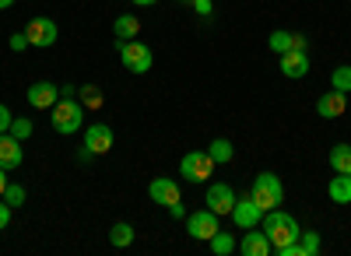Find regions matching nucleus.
<instances>
[{"label":"nucleus","mask_w":351,"mask_h":256,"mask_svg":"<svg viewBox=\"0 0 351 256\" xmlns=\"http://www.w3.org/2000/svg\"><path fill=\"white\" fill-rule=\"evenodd\" d=\"M77 95H81V105L84 109H102V88H95V84H84V88H77Z\"/></svg>","instance_id":"nucleus-24"},{"label":"nucleus","mask_w":351,"mask_h":256,"mask_svg":"<svg viewBox=\"0 0 351 256\" xmlns=\"http://www.w3.org/2000/svg\"><path fill=\"white\" fill-rule=\"evenodd\" d=\"M190 8H193L197 14H204V18H208V14H211V0H193Z\"/></svg>","instance_id":"nucleus-32"},{"label":"nucleus","mask_w":351,"mask_h":256,"mask_svg":"<svg viewBox=\"0 0 351 256\" xmlns=\"http://www.w3.org/2000/svg\"><path fill=\"white\" fill-rule=\"evenodd\" d=\"M281 74L285 77H306L309 74V56H306V49H288V53H281Z\"/></svg>","instance_id":"nucleus-15"},{"label":"nucleus","mask_w":351,"mask_h":256,"mask_svg":"<svg viewBox=\"0 0 351 256\" xmlns=\"http://www.w3.org/2000/svg\"><path fill=\"white\" fill-rule=\"evenodd\" d=\"M180 172H183V179L204 183V179H211V172H215V158L208 151H190L180 162Z\"/></svg>","instance_id":"nucleus-5"},{"label":"nucleus","mask_w":351,"mask_h":256,"mask_svg":"<svg viewBox=\"0 0 351 256\" xmlns=\"http://www.w3.org/2000/svg\"><path fill=\"white\" fill-rule=\"evenodd\" d=\"M344 109H348V95L337 92V88H330L324 99L316 102V116L319 120H337V116H344Z\"/></svg>","instance_id":"nucleus-12"},{"label":"nucleus","mask_w":351,"mask_h":256,"mask_svg":"<svg viewBox=\"0 0 351 256\" xmlns=\"http://www.w3.org/2000/svg\"><path fill=\"white\" fill-rule=\"evenodd\" d=\"M148 196L158 207H172V204H180V186H176L172 179H165V176H158V179H152Z\"/></svg>","instance_id":"nucleus-13"},{"label":"nucleus","mask_w":351,"mask_h":256,"mask_svg":"<svg viewBox=\"0 0 351 256\" xmlns=\"http://www.w3.org/2000/svg\"><path fill=\"white\" fill-rule=\"evenodd\" d=\"M25 162V151H21V140L8 130L0 133V168H18Z\"/></svg>","instance_id":"nucleus-14"},{"label":"nucleus","mask_w":351,"mask_h":256,"mask_svg":"<svg viewBox=\"0 0 351 256\" xmlns=\"http://www.w3.org/2000/svg\"><path fill=\"white\" fill-rule=\"evenodd\" d=\"M4 190H8V168H0V196H4Z\"/></svg>","instance_id":"nucleus-34"},{"label":"nucleus","mask_w":351,"mask_h":256,"mask_svg":"<svg viewBox=\"0 0 351 256\" xmlns=\"http://www.w3.org/2000/svg\"><path fill=\"white\" fill-rule=\"evenodd\" d=\"M11 133H14L18 140H25L28 133H32V120H25V116H14V123H11Z\"/></svg>","instance_id":"nucleus-28"},{"label":"nucleus","mask_w":351,"mask_h":256,"mask_svg":"<svg viewBox=\"0 0 351 256\" xmlns=\"http://www.w3.org/2000/svg\"><path fill=\"white\" fill-rule=\"evenodd\" d=\"M236 190H232L228 183H215L211 190H208V207L221 218V214H232V207H236Z\"/></svg>","instance_id":"nucleus-9"},{"label":"nucleus","mask_w":351,"mask_h":256,"mask_svg":"<svg viewBox=\"0 0 351 256\" xmlns=\"http://www.w3.org/2000/svg\"><path fill=\"white\" fill-rule=\"evenodd\" d=\"M327 196H330L334 204H351V176L337 172V176L327 183Z\"/></svg>","instance_id":"nucleus-17"},{"label":"nucleus","mask_w":351,"mask_h":256,"mask_svg":"<svg viewBox=\"0 0 351 256\" xmlns=\"http://www.w3.org/2000/svg\"><path fill=\"white\" fill-rule=\"evenodd\" d=\"M330 165H334V172L351 176V144H334L330 148Z\"/></svg>","instance_id":"nucleus-20"},{"label":"nucleus","mask_w":351,"mask_h":256,"mask_svg":"<svg viewBox=\"0 0 351 256\" xmlns=\"http://www.w3.org/2000/svg\"><path fill=\"white\" fill-rule=\"evenodd\" d=\"M208 155L215 158V165H228L232 158H236V148H232V140L218 137V140H211V148H208Z\"/></svg>","instance_id":"nucleus-21"},{"label":"nucleus","mask_w":351,"mask_h":256,"mask_svg":"<svg viewBox=\"0 0 351 256\" xmlns=\"http://www.w3.org/2000/svg\"><path fill=\"white\" fill-rule=\"evenodd\" d=\"M232 221L246 232V229H256V225L263 221V211L256 207L253 196H243V201H236V207H232Z\"/></svg>","instance_id":"nucleus-10"},{"label":"nucleus","mask_w":351,"mask_h":256,"mask_svg":"<svg viewBox=\"0 0 351 256\" xmlns=\"http://www.w3.org/2000/svg\"><path fill=\"white\" fill-rule=\"evenodd\" d=\"M84 127V105L74 102V99H60L53 105V130L56 133H77Z\"/></svg>","instance_id":"nucleus-3"},{"label":"nucleus","mask_w":351,"mask_h":256,"mask_svg":"<svg viewBox=\"0 0 351 256\" xmlns=\"http://www.w3.org/2000/svg\"><path fill=\"white\" fill-rule=\"evenodd\" d=\"M271 49L281 56V53H288V49H306V36H299V32H271Z\"/></svg>","instance_id":"nucleus-18"},{"label":"nucleus","mask_w":351,"mask_h":256,"mask_svg":"<svg viewBox=\"0 0 351 256\" xmlns=\"http://www.w3.org/2000/svg\"><path fill=\"white\" fill-rule=\"evenodd\" d=\"M186 232L190 239H200V242H211V235L218 232V214L208 207V211H197L186 218Z\"/></svg>","instance_id":"nucleus-7"},{"label":"nucleus","mask_w":351,"mask_h":256,"mask_svg":"<svg viewBox=\"0 0 351 256\" xmlns=\"http://www.w3.org/2000/svg\"><path fill=\"white\" fill-rule=\"evenodd\" d=\"M263 235L271 239V246H285V242H295L302 235V229L288 211L274 207V211H263Z\"/></svg>","instance_id":"nucleus-1"},{"label":"nucleus","mask_w":351,"mask_h":256,"mask_svg":"<svg viewBox=\"0 0 351 256\" xmlns=\"http://www.w3.org/2000/svg\"><path fill=\"white\" fill-rule=\"evenodd\" d=\"M295 246H299V256H316L319 253V235L316 232H302L295 239Z\"/></svg>","instance_id":"nucleus-25"},{"label":"nucleus","mask_w":351,"mask_h":256,"mask_svg":"<svg viewBox=\"0 0 351 256\" xmlns=\"http://www.w3.org/2000/svg\"><path fill=\"white\" fill-rule=\"evenodd\" d=\"M236 246H239V242L232 239V232H221V229H218V232L211 235V253H215V256H228Z\"/></svg>","instance_id":"nucleus-23"},{"label":"nucleus","mask_w":351,"mask_h":256,"mask_svg":"<svg viewBox=\"0 0 351 256\" xmlns=\"http://www.w3.org/2000/svg\"><path fill=\"white\" fill-rule=\"evenodd\" d=\"M250 196L256 201V207H260V211H274V207H281V204H285V186H281V179H278L274 172H260V176L253 179Z\"/></svg>","instance_id":"nucleus-2"},{"label":"nucleus","mask_w":351,"mask_h":256,"mask_svg":"<svg viewBox=\"0 0 351 256\" xmlns=\"http://www.w3.org/2000/svg\"><path fill=\"white\" fill-rule=\"evenodd\" d=\"M183 4H193V0H183Z\"/></svg>","instance_id":"nucleus-37"},{"label":"nucleus","mask_w":351,"mask_h":256,"mask_svg":"<svg viewBox=\"0 0 351 256\" xmlns=\"http://www.w3.org/2000/svg\"><path fill=\"white\" fill-rule=\"evenodd\" d=\"M116 49H120V60H123V67L130 71V74H148L152 71V64H155V56H152V49L144 46V42H116Z\"/></svg>","instance_id":"nucleus-4"},{"label":"nucleus","mask_w":351,"mask_h":256,"mask_svg":"<svg viewBox=\"0 0 351 256\" xmlns=\"http://www.w3.org/2000/svg\"><path fill=\"white\" fill-rule=\"evenodd\" d=\"M169 214H172V218H183V214H186V207H183V201H180V204H172V207H169Z\"/></svg>","instance_id":"nucleus-33"},{"label":"nucleus","mask_w":351,"mask_h":256,"mask_svg":"<svg viewBox=\"0 0 351 256\" xmlns=\"http://www.w3.org/2000/svg\"><path fill=\"white\" fill-rule=\"evenodd\" d=\"M11 123H14L11 109H8V105H0V133H8V130H11Z\"/></svg>","instance_id":"nucleus-30"},{"label":"nucleus","mask_w":351,"mask_h":256,"mask_svg":"<svg viewBox=\"0 0 351 256\" xmlns=\"http://www.w3.org/2000/svg\"><path fill=\"white\" fill-rule=\"evenodd\" d=\"M25 36H28V42H32V46L46 49V46H53V42H56L60 28H56V21H53V18H32V21H28V28H25Z\"/></svg>","instance_id":"nucleus-6"},{"label":"nucleus","mask_w":351,"mask_h":256,"mask_svg":"<svg viewBox=\"0 0 351 256\" xmlns=\"http://www.w3.org/2000/svg\"><path fill=\"white\" fill-rule=\"evenodd\" d=\"M134 4H141V8H148V4H158V0H134Z\"/></svg>","instance_id":"nucleus-35"},{"label":"nucleus","mask_w":351,"mask_h":256,"mask_svg":"<svg viewBox=\"0 0 351 256\" xmlns=\"http://www.w3.org/2000/svg\"><path fill=\"white\" fill-rule=\"evenodd\" d=\"M137 32H141V21L134 18V14H120L112 21V36L120 39V42H130V39H137Z\"/></svg>","instance_id":"nucleus-19"},{"label":"nucleus","mask_w":351,"mask_h":256,"mask_svg":"<svg viewBox=\"0 0 351 256\" xmlns=\"http://www.w3.org/2000/svg\"><path fill=\"white\" fill-rule=\"evenodd\" d=\"M14 4V0H0V11H4V8H11Z\"/></svg>","instance_id":"nucleus-36"},{"label":"nucleus","mask_w":351,"mask_h":256,"mask_svg":"<svg viewBox=\"0 0 351 256\" xmlns=\"http://www.w3.org/2000/svg\"><path fill=\"white\" fill-rule=\"evenodd\" d=\"M4 201H8L11 207H21V204H25V190H21V186H14V183H8V190H4Z\"/></svg>","instance_id":"nucleus-27"},{"label":"nucleus","mask_w":351,"mask_h":256,"mask_svg":"<svg viewBox=\"0 0 351 256\" xmlns=\"http://www.w3.org/2000/svg\"><path fill=\"white\" fill-rule=\"evenodd\" d=\"M84 148H88V155H106L112 148V127L109 123L84 127Z\"/></svg>","instance_id":"nucleus-8"},{"label":"nucleus","mask_w":351,"mask_h":256,"mask_svg":"<svg viewBox=\"0 0 351 256\" xmlns=\"http://www.w3.org/2000/svg\"><path fill=\"white\" fill-rule=\"evenodd\" d=\"M56 102H60V88H56L53 81H36L32 88H28V105H36V109H53Z\"/></svg>","instance_id":"nucleus-11"},{"label":"nucleus","mask_w":351,"mask_h":256,"mask_svg":"<svg viewBox=\"0 0 351 256\" xmlns=\"http://www.w3.org/2000/svg\"><path fill=\"white\" fill-rule=\"evenodd\" d=\"M11 211H14V207H11L8 201H0V232H4L8 225H11Z\"/></svg>","instance_id":"nucleus-29"},{"label":"nucleus","mask_w":351,"mask_h":256,"mask_svg":"<svg viewBox=\"0 0 351 256\" xmlns=\"http://www.w3.org/2000/svg\"><path fill=\"white\" fill-rule=\"evenodd\" d=\"M274 246H271V239L263 235V232H253V229H246V235L239 239V253L243 256H267Z\"/></svg>","instance_id":"nucleus-16"},{"label":"nucleus","mask_w":351,"mask_h":256,"mask_svg":"<svg viewBox=\"0 0 351 256\" xmlns=\"http://www.w3.org/2000/svg\"><path fill=\"white\" fill-rule=\"evenodd\" d=\"M330 81H334V88H337V92L348 95V92H351V67H337Z\"/></svg>","instance_id":"nucleus-26"},{"label":"nucleus","mask_w":351,"mask_h":256,"mask_svg":"<svg viewBox=\"0 0 351 256\" xmlns=\"http://www.w3.org/2000/svg\"><path fill=\"white\" fill-rule=\"evenodd\" d=\"M28 46H32V42H28V36H25V32H18V36H11V49H14V53H25Z\"/></svg>","instance_id":"nucleus-31"},{"label":"nucleus","mask_w":351,"mask_h":256,"mask_svg":"<svg viewBox=\"0 0 351 256\" xmlns=\"http://www.w3.org/2000/svg\"><path fill=\"white\" fill-rule=\"evenodd\" d=\"M109 242H112L116 249H127V246L134 242V229H130L127 221H116L112 229H109Z\"/></svg>","instance_id":"nucleus-22"}]
</instances>
